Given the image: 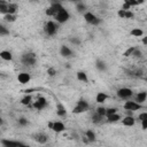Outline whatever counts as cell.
Masks as SVG:
<instances>
[{"instance_id": "6da1fadb", "label": "cell", "mask_w": 147, "mask_h": 147, "mask_svg": "<svg viewBox=\"0 0 147 147\" xmlns=\"http://www.w3.org/2000/svg\"><path fill=\"white\" fill-rule=\"evenodd\" d=\"M53 17L55 18V21H56L57 23L62 24V23H65V22L69 21V18H70V14H69V11L62 6V7L56 11V14H55Z\"/></svg>"}, {"instance_id": "7a4b0ae2", "label": "cell", "mask_w": 147, "mask_h": 147, "mask_svg": "<svg viewBox=\"0 0 147 147\" xmlns=\"http://www.w3.org/2000/svg\"><path fill=\"white\" fill-rule=\"evenodd\" d=\"M21 62L25 65V67H33L37 62V56L33 52H26L22 55L21 57Z\"/></svg>"}, {"instance_id": "3957f363", "label": "cell", "mask_w": 147, "mask_h": 147, "mask_svg": "<svg viewBox=\"0 0 147 147\" xmlns=\"http://www.w3.org/2000/svg\"><path fill=\"white\" fill-rule=\"evenodd\" d=\"M57 30H59V25H57V23H55L54 21H48V22L45 24V26H44L45 33H46L47 36H49V37L56 34Z\"/></svg>"}, {"instance_id": "277c9868", "label": "cell", "mask_w": 147, "mask_h": 147, "mask_svg": "<svg viewBox=\"0 0 147 147\" xmlns=\"http://www.w3.org/2000/svg\"><path fill=\"white\" fill-rule=\"evenodd\" d=\"M88 102L85 100V99H79L78 101H77V103H76V106H75V108H74V113L75 114H82V113H85V111H87L88 110Z\"/></svg>"}, {"instance_id": "5b68a950", "label": "cell", "mask_w": 147, "mask_h": 147, "mask_svg": "<svg viewBox=\"0 0 147 147\" xmlns=\"http://www.w3.org/2000/svg\"><path fill=\"white\" fill-rule=\"evenodd\" d=\"M84 20H85L88 24H92V25H98V24H100V22H101V20H100L96 15H94L92 11H85V13H84Z\"/></svg>"}, {"instance_id": "8992f818", "label": "cell", "mask_w": 147, "mask_h": 147, "mask_svg": "<svg viewBox=\"0 0 147 147\" xmlns=\"http://www.w3.org/2000/svg\"><path fill=\"white\" fill-rule=\"evenodd\" d=\"M133 95V91L129 87H122L117 90V96L121 99H129Z\"/></svg>"}, {"instance_id": "52a82bcc", "label": "cell", "mask_w": 147, "mask_h": 147, "mask_svg": "<svg viewBox=\"0 0 147 147\" xmlns=\"http://www.w3.org/2000/svg\"><path fill=\"white\" fill-rule=\"evenodd\" d=\"M123 107H124V109L126 110V111H136V110H139V109H141L142 108V106L141 105H139V103H137V102H134V101H126L124 105H123Z\"/></svg>"}, {"instance_id": "ba28073f", "label": "cell", "mask_w": 147, "mask_h": 147, "mask_svg": "<svg viewBox=\"0 0 147 147\" xmlns=\"http://www.w3.org/2000/svg\"><path fill=\"white\" fill-rule=\"evenodd\" d=\"M49 127L56 132V133H61L65 130V125L61 122V121H56V122H53V123H49Z\"/></svg>"}, {"instance_id": "9c48e42d", "label": "cell", "mask_w": 147, "mask_h": 147, "mask_svg": "<svg viewBox=\"0 0 147 147\" xmlns=\"http://www.w3.org/2000/svg\"><path fill=\"white\" fill-rule=\"evenodd\" d=\"M33 140L37 141L38 144L44 145V144H46L48 141V136L46 133H44V132H39V133H36L33 136Z\"/></svg>"}, {"instance_id": "30bf717a", "label": "cell", "mask_w": 147, "mask_h": 147, "mask_svg": "<svg viewBox=\"0 0 147 147\" xmlns=\"http://www.w3.org/2000/svg\"><path fill=\"white\" fill-rule=\"evenodd\" d=\"M0 142L3 147H20V145L22 144V141L10 140V139H1Z\"/></svg>"}, {"instance_id": "8fae6325", "label": "cell", "mask_w": 147, "mask_h": 147, "mask_svg": "<svg viewBox=\"0 0 147 147\" xmlns=\"http://www.w3.org/2000/svg\"><path fill=\"white\" fill-rule=\"evenodd\" d=\"M46 106H47V101H46V99L42 98V96H39V98L34 101V103H33V107H34L37 110H42Z\"/></svg>"}, {"instance_id": "7c38bea8", "label": "cell", "mask_w": 147, "mask_h": 147, "mask_svg": "<svg viewBox=\"0 0 147 147\" xmlns=\"http://www.w3.org/2000/svg\"><path fill=\"white\" fill-rule=\"evenodd\" d=\"M60 54L64 57V59H70V57H72L74 56V52L68 47V46H61V48H60Z\"/></svg>"}, {"instance_id": "4fadbf2b", "label": "cell", "mask_w": 147, "mask_h": 147, "mask_svg": "<svg viewBox=\"0 0 147 147\" xmlns=\"http://www.w3.org/2000/svg\"><path fill=\"white\" fill-rule=\"evenodd\" d=\"M62 7V5L61 3H59V2H55V3H52V6L46 10V14L48 15V16H54L55 14H56V11L60 9Z\"/></svg>"}, {"instance_id": "5bb4252c", "label": "cell", "mask_w": 147, "mask_h": 147, "mask_svg": "<svg viewBox=\"0 0 147 147\" xmlns=\"http://www.w3.org/2000/svg\"><path fill=\"white\" fill-rule=\"evenodd\" d=\"M17 80H18V83H21V84H28V83L31 80V76H30V74H28V72H20V74L17 75Z\"/></svg>"}, {"instance_id": "9a60e30c", "label": "cell", "mask_w": 147, "mask_h": 147, "mask_svg": "<svg viewBox=\"0 0 147 147\" xmlns=\"http://www.w3.org/2000/svg\"><path fill=\"white\" fill-rule=\"evenodd\" d=\"M146 99H147V93H146L145 91H142V92H139V93L136 95L134 102H137V103H139V105L142 106V103H145Z\"/></svg>"}, {"instance_id": "2e32d148", "label": "cell", "mask_w": 147, "mask_h": 147, "mask_svg": "<svg viewBox=\"0 0 147 147\" xmlns=\"http://www.w3.org/2000/svg\"><path fill=\"white\" fill-rule=\"evenodd\" d=\"M56 114L59 117H64L67 115V109H65L64 105H62L61 102L56 103Z\"/></svg>"}, {"instance_id": "e0dca14e", "label": "cell", "mask_w": 147, "mask_h": 147, "mask_svg": "<svg viewBox=\"0 0 147 147\" xmlns=\"http://www.w3.org/2000/svg\"><path fill=\"white\" fill-rule=\"evenodd\" d=\"M134 123H136V121H134V118H133L132 116H127V115H126V116L122 119V124H123L124 126H133Z\"/></svg>"}, {"instance_id": "ac0fdd59", "label": "cell", "mask_w": 147, "mask_h": 147, "mask_svg": "<svg viewBox=\"0 0 147 147\" xmlns=\"http://www.w3.org/2000/svg\"><path fill=\"white\" fill-rule=\"evenodd\" d=\"M95 68H96L99 71H106V69H107V64H106V62H105L103 60L98 59V60L95 61Z\"/></svg>"}, {"instance_id": "d6986e66", "label": "cell", "mask_w": 147, "mask_h": 147, "mask_svg": "<svg viewBox=\"0 0 147 147\" xmlns=\"http://www.w3.org/2000/svg\"><path fill=\"white\" fill-rule=\"evenodd\" d=\"M0 59L3 61H11L13 60V54L9 51H1L0 52Z\"/></svg>"}, {"instance_id": "ffe728a7", "label": "cell", "mask_w": 147, "mask_h": 147, "mask_svg": "<svg viewBox=\"0 0 147 147\" xmlns=\"http://www.w3.org/2000/svg\"><path fill=\"white\" fill-rule=\"evenodd\" d=\"M108 98H109L108 94H106L105 92H99V93L96 94V96H95V101H96L98 103H103Z\"/></svg>"}, {"instance_id": "44dd1931", "label": "cell", "mask_w": 147, "mask_h": 147, "mask_svg": "<svg viewBox=\"0 0 147 147\" xmlns=\"http://www.w3.org/2000/svg\"><path fill=\"white\" fill-rule=\"evenodd\" d=\"M76 75H77V79L79 82H83V83H87L88 82V77H87V74L85 71H78Z\"/></svg>"}, {"instance_id": "7402d4cb", "label": "cell", "mask_w": 147, "mask_h": 147, "mask_svg": "<svg viewBox=\"0 0 147 147\" xmlns=\"http://www.w3.org/2000/svg\"><path fill=\"white\" fill-rule=\"evenodd\" d=\"M142 34H144V31L139 28H134L130 31V36H132V37H141Z\"/></svg>"}, {"instance_id": "603a6c76", "label": "cell", "mask_w": 147, "mask_h": 147, "mask_svg": "<svg viewBox=\"0 0 147 147\" xmlns=\"http://www.w3.org/2000/svg\"><path fill=\"white\" fill-rule=\"evenodd\" d=\"M119 119H121V115H118L117 113L107 116V121H108L109 123H115V122H117V121H119Z\"/></svg>"}, {"instance_id": "cb8c5ba5", "label": "cell", "mask_w": 147, "mask_h": 147, "mask_svg": "<svg viewBox=\"0 0 147 147\" xmlns=\"http://www.w3.org/2000/svg\"><path fill=\"white\" fill-rule=\"evenodd\" d=\"M85 136H86L87 140L91 141V142H92V141H95V139H96V136H95L94 131H92V130H87L86 133H85Z\"/></svg>"}, {"instance_id": "d4e9b609", "label": "cell", "mask_w": 147, "mask_h": 147, "mask_svg": "<svg viewBox=\"0 0 147 147\" xmlns=\"http://www.w3.org/2000/svg\"><path fill=\"white\" fill-rule=\"evenodd\" d=\"M16 10H17V6H16L15 3H9V5L7 6V14H13V15H15Z\"/></svg>"}, {"instance_id": "484cf974", "label": "cell", "mask_w": 147, "mask_h": 147, "mask_svg": "<svg viewBox=\"0 0 147 147\" xmlns=\"http://www.w3.org/2000/svg\"><path fill=\"white\" fill-rule=\"evenodd\" d=\"M16 18H17L16 15H13V14H6V15H3V21H5V22L11 23V22H15Z\"/></svg>"}, {"instance_id": "4316f807", "label": "cell", "mask_w": 147, "mask_h": 147, "mask_svg": "<svg viewBox=\"0 0 147 147\" xmlns=\"http://www.w3.org/2000/svg\"><path fill=\"white\" fill-rule=\"evenodd\" d=\"M76 9H77L78 13H85L86 6H85V3H83V2H77V3H76Z\"/></svg>"}, {"instance_id": "83f0119b", "label": "cell", "mask_w": 147, "mask_h": 147, "mask_svg": "<svg viewBox=\"0 0 147 147\" xmlns=\"http://www.w3.org/2000/svg\"><path fill=\"white\" fill-rule=\"evenodd\" d=\"M91 118H92V122H93V123H95V124H98V123H100V122L102 121V118H103V117H102V116H100L99 114H96V113H94V114L92 115V117H91Z\"/></svg>"}, {"instance_id": "f1b7e54d", "label": "cell", "mask_w": 147, "mask_h": 147, "mask_svg": "<svg viewBox=\"0 0 147 147\" xmlns=\"http://www.w3.org/2000/svg\"><path fill=\"white\" fill-rule=\"evenodd\" d=\"M8 34H9V30H8L5 25L0 24V37H2V36H8Z\"/></svg>"}, {"instance_id": "f546056e", "label": "cell", "mask_w": 147, "mask_h": 147, "mask_svg": "<svg viewBox=\"0 0 147 147\" xmlns=\"http://www.w3.org/2000/svg\"><path fill=\"white\" fill-rule=\"evenodd\" d=\"M31 100H32V98H31L30 95H25V96L21 100V103H22V105H24V106H29V105H30V102H31Z\"/></svg>"}, {"instance_id": "4dcf8cb0", "label": "cell", "mask_w": 147, "mask_h": 147, "mask_svg": "<svg viewBox=\"0 0 147 147\" xmlns=\"http://www.w3.org/2000/svg\"><path fill=\"white\" fill-rule=\"evenodd\" d=\"M95 113H96V114H99L100 116L105 117V116H106V108H105V107H102V106H101V107H98V108H96V110H95Z\"/></svg>"}, {"instance_id": "1f68e13d", "label": "cell", "mask_w": 147, "mask_h": 147, "mask_svg": "<svg viewBox=\"0 0 147 147\" xmlns=\"http://www.w3.org/2000/svg\"><path fill=\"white\" fill-rule=\"evenodd\" d=\"M117 113V108L115 107H111V108H106V117L109 116V115H113V114H116Z\"/></svg>"}, {"instance_id": "d6a6232c", "label": "cell", "mask_w": 147, "mask_h": 147, "mask_svg": "<svg viewBox=\"0 0 147 147\" xmlns=\"http://www.w3.org/2000/svg\"><path fill=\"white\" fill-rule=\"evenodd\" d=\"M134 49H136V46H131L130 48H127V49L124 52V54H123V55H124V56H131Z\"/></svg>"}, {"instance_id": "836d02e7", "label": "cell", "mask_w": 147, "mask_h": 147, "mask_svg": "<svg viewBox=\"0 0 147 147\" xmlns=\"http://www.w3.org/2000/svg\"><path fill=\"white\" fill-rule=\"evenodd\" d=\"M69 41H70L71 44H74V45H79V44H80V39H79V38H77V37L70 38V39H69Z\"/></svg>"}, {"instance_id": "e575fe53", "label": "cell", "mask_w": 147, "mask_h": 147, "mask_svg": "<svg viewBox=\"0 0 147 147\" xmlns=\"http://www.w3.org/2000/svg\"><path fill=\"white\" fill-rule=\"evenodd\" d=\"M131 56H134V57H141V52H140V49H138V47H136V49L133 51V53H132Z\"/></svg>"}, {"instance_id": "d590c367", "label": "cell", "mask_w": 147, "mask_h": 147, "mask_svg": "<svg viewBox=\"0 0 147 147\" xmlns=\"http://www.w3.org/2000/svg\"><path fill=\"white\" fill-rule=\"evenodd\" d=\"M124 18H133V13L131 10H125L124 11Z\"/></svg>"}, {"instance_id": "8d00e7d4", "label": "cell", "mask_w": 147, "mask_h": 147, "mask_svg": "<svg viewBox=\"0 0 147 147\" xmlns=\"http://www.w3.org/2000/svg\"><path fill=\"white\" fill-rule=\"evenodd\" d=\"M47 74H48V76L53 77V76L56 75V70H55L54 68H48V69H47Z\"/></svg>"}, {"instance_id": "74e56055", "label": "cell", "mask_w": 147, "mask_h": 147, "mask_svg": "<svg viewBox=\"0 0 147 147\" xmlns=\"http://www.w3.org/2000/svg\"><path fill=\"white\" fill-rule=\"evenodd\" d=\"M28 119L26 118H24V117H21L20 119H18V124L20 125H22V126H24V125H28Z\"/></svg>"}, {"instance_id": "f35d334b", "label": "cell", "mask_w": 147, "mask_h": 147, "mask_svg": "<svg viewBox=\"0 0 147 147\" xmlns=\"http://www.w3.org/2000/svg\"><path fill=\"white\" fill-rule=\"evenodd\" d=\"M138 119H139L140 122L146 121V119H147V113H141V114L138 116Z\"/></svg>"}, {"instance_id": "ab89813d", "label": "cell", "mask_w": 147, "mask_h": 147, "mask_svg": "<svg viewBox=\"0 0 147 147\" xmlns=\"http://www.w3.org/2000/svg\"><path fill=\"white\" fill-rule=\"evenodd\" d=\"M141 127H142V130H146L147 129V119L141 122Z\"/></svg>"}, {"instance_id": "60d3db41", "label": "cell", "mask_w": 147, "mask_h": 147, "mask_svg": "<svg viewBox=\"0 0 147 147\" xmlns=\"http://www.w3.org/2000/svg\"><path fill=\"white\" fill-rule=\"evenodd\" d=\"M20 147H30V146H29V145H26V144H23V142H22V144L20 145Z\"/></svg>"}, {"instance_id": "b9f144b4", "label": "cell", "mask_w": 147, "mask_h": 147, "mask_svg": "<svg viewBox=\"0 0 147 147\" xmlns=\"http://www.w3.org/2000/svg\"><path fill=\"white\" fill-rule=\"evenodd\" d=\"M142 44H144V45H146V39H145V38L142 39Z\"/></svg>"}, {"instance_id": "7bdbcfd3", "label": "cell", "mask_w": 147, "mask_h": 147, "mask_svg": "<svg viewBox=\"0 0 147 147\" xmlns=\"http://www.w3.org/2000/svg\"><path fill=\"white\" fill-rule=\"evenodd\" d=\"M2 124V118H1V116H0V125Z\"/></svg>"}, {"instance_id": "ee69618b", "label": "cell", "mask_w": 147, "mask_h": 147, "mask_svg": "<svg viewBox=\"0 0 147 147\" xmlns=\"http://www.w3.org/2000/svg\"><path fill=\"white\" fill-rule=\"evenodd\" d=\"M0 76H1V75H0Z\"/></svg>"}]
</instances>
